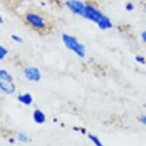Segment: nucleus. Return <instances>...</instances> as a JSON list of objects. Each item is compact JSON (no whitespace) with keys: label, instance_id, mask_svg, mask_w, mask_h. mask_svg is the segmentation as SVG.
<instances>
[{"label":"nucleus","instance_id":"17","mask_svg":"<svg viewBox=\"0 0 146 146\" xmlns=\"http://www.w3.org/2000/svg\"><path fill=\"white\" fill-rule=\"evenodd\" d=\"M141 39H142V41L146 43V31H144L141 35Z\"/></svg>","mask_w":146,"mask_h":146},{"label":"nucleus","instance_id":"3","mask_svg":"<svg viewBox=\"0 0 146 146\" xmlns=\"http://www.w3.org/2000/svg\"><path fill=\"white\" fill-rule=\"evenodd\" d=\"M26 20L31 26L39 30H44L45 29L46 24L44 19L38 15L34 13H29L26 15Z\"/></svg>","mask_w":146,"mask_h":146},{"label":"nucleus","instance_id":"14","mask_svg":"<svg viewBox=\"0 0 146 146\" xmlns=\"http://www.w3.org/2000/svg\"><path fill=\"white\" fill-rule=\"evenodd\" d=\"M135 61L139 64H145V59L144 57L141 55H136L135 56Z\"/></svg>","mask_w":146,"mask_h":146},{"label":"nucleus","instance_id":"5","mask_svg":"<svg viewBox=\"0 0 146 146\" xmlns=\"http://www.w3.org/2000/svg\"><path fill=\"white\" fill-rule=\"evenodd\" d=\"M25 77L29 81L38 82L41 79V74L38 68L35 67H26L24 70Z\"/></svg>","mask_w":146,"mask_h":146},{"label":"nucleus","instance_id":"11","mask_svg":"<svg viewBox=\"0 0 146 146\" xmlns=\"http://www.w3.org/2000/svg\"><path fill=\"white\" fill-rule=\"evenodd\" d=\"M17 138H18V140L21 142H28L29 141V137L26 134H25L23 132H19L18 135H17Z\"/></svg>","mask_w":146,"mask_h":146},{"label":"nucleus","instance_id":"7","mask_svg":"<svg viewBox=\"0 0 146 146\" xmlns=\"http://www.w3.org/2000/svg\"><path fill=\"white\" fill-rule=\"evenodd\" d=\"M32 116H33L34 122L37 124H43L46 121L45 114L38 109H37L34 111Z\"/></svg>","mask_w":146,"mask_h":146},{"label":"nucleus","instance_id":"6","mask_svg":"<svg viewBox=\"0 0 146 146\" xmlns=\"http://www.w3.org/2000/svg\"><path fill=\"white\" fill-rule=\"evenodd\" d=\"M0 90L5 94L10 95L13 94L16 90V86L13 82H6L1 80L0 81Z\"/></svg>","mask_w":146,"mask_h":146},{"label":"nucleus","instance_id":"8","mask_svg":"<svg viewBox=\"0 0 146 146\" xmlns=\"http://www.w3.org/2000/svg\"><path fill=\"white\" fill-rule=\"evenodd\" d=\"M17 99H18L19 103L25 106H30L33 102V97L29 93H26V94H19V96H17Z\"/></svg>","mask_w":146,"mask_h":146},{"label":"nucleus","instance_id":"2","mask_svg":"<svg viewBox=\"0 0 146 146\" xmlns=\"http://www.w3.org/2000/svg\"><path fill=\"white\" fill-rule=\"evenodd\" d=\"M82 17L90 20V21H92L98 25L105 19L106 15H104L100 10L95 9L94 6L86 5Z\"/></svg>","mask_w":146,"mask_h":146},{"label":"nucleus","instance_id":"9","mask_svg":"<svg viewBox=\"0 0 146 146\" xmlns=\"http://www.w3.org/2000/svg\"><path fill=\"white\" fill-rule=\"evenodd\" d=\"M0 79L3 81L13 82V77L5 69L0 70Z\"/></svg>","mask_w":146,"mask_h":146},{"label":"nucleus","instance_id":"1","mask_svg":"<svg viewBox=\"0 0 146 146\" xmlns=\"http://www.w3.org/2000/svg\"><path fill=\"white\" fill-rule=\"evenodd\" d=\"M62 41L64 44L65 47L71 50L79 58H84L86 55V49L85 46L78 41V39L75 36L70 35L68 34H63Z\"/></svg>","mask_w":146,"mask_h":146},{"label":"nucleus","instance_id":"15","mask_svg":"<svg viewBox=\"0 0 146 146\" xmlns=\"http://www.w3.org/2000/svg\"><path fill=\"white\" fill-rule=\"evenodd\" d=\"M133 9H134V6H133V5H132V3H128L126 5V6H125V9H126L127 11H129V12L132 11Z\"/></svg>","mask_w":146,"mask_h":146},{"label":"nucleus","instance_id":"10","mask_svg":"<svg viewBox=\"0 0 146 146\" xmlns=\"http://www.w3.org/2000/svg\"><path fill=\"white\" fill-rule=\"evenodd\" d=\"M88 139L94 144L95 146H104L103 144L102 143V141H100V139H99L98 137L95 135L90 133V134H88Z\"/></svg>","mask_w":146,"mask_h":146},{"label":"nucleus","instance_id":"12","mask_svg":"<svg viewBox=\"0 0 146 146\" xmlns=\"http://www.w3.org/2000/svg\"><path fill=\"white\" fill-rule=\"evenodd\" d=\"M8 53H9V50H8L7 48L2 45L0 46V59L1 60H3L6 57Z\"/></svg>","mask_w":146,"mask_h":146},{"label":"nucleus","instance_id":"4","mask_svg":"<svg viewBox=\"0 0 146 146\" xmlns=\"http://www.w3.org/2000/svg\"><path fill=\"white\" fill-rule=\"evenodd\" d=\"M66 5L72 12H74V14L79 15L80 16H82L84 13V9L86 6L84 3L79 0H68L66 2Z\"/></svg>","mask_w":146,"mask_h":146},{"label":"nucleus","instance_id":"18","mask_svg":"<svg viewBox=\"0 0 146 146\" xmlns=\"http://www.w3.org/2000/svg\"><path fill=\"white\" fill-rule=\"evenodd\" d=\"M0 23H1V24H3V18H2V17L0 18Z\"/></svg>","mask_w":146,"mask_h":146},{"label":"nucleus","instance_id":"13","mask_svg":"<svg viewBox=\"0 0 146 146\" xmlns=\"http://www.w3.org/2000/svg\"><path fill=\"white\" fill-rule=\"evenodd\" d=\"M11 38L15 41V42H17V43H19V44H22L23 42V39L19 36L18 35H15V34H13L11 35Z\"/></svg>","mask_w":146,"mask_h":146},{"label":"nucleus","instance_id":"16","mask_svg":"<svg viewBox=\"0 0 146 146\" xmlns=\"http://www.w3.org/2000/svg\"><path fill=\"white\" fill-rule=\"evenodd\" d=\"M139 121H140L142 124L145 125H146V115H141L140 118H139Z\"/></svg>","mask_w":146,"mask_h":146}]
</instances>
